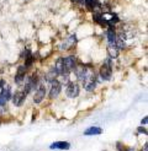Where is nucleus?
I'll return each instance as SVG.
<instances>
[{"label": "nucleus", "mask_w": 148, "mask_h": 151, "mask_svg": "<svg viewBox=\"0 0 148 151\" xmlns=\"http://www.w3.org/2000/svg\"><path fill=\"white\" fill-rule=\"evenodd\" d=\"M111 76H112V63H111V59H106L100 68V78L104 81H109Z\"/></svg>", "instance_id": "1"}, {"label": "nucleus", "mask_w": 148, "mask_h": 151, "mask_svg": "<svg viewBox=\"0 0 148 151\" xmlns=\"http://www.w3.org/2000/svg\"><path fill=\"white\" fill-rule=\"evenodd\" d=\"M30 93V91L27 88L25 87H22L21 90H17L16 92H15V95L12 96V103L14 106H16V107H21L22 104H24L25 100H26V97L27 95Z\"/></svg>", "instance_id": "2"}, {"label": "nucleus", "mask_w": 148, "mask_h": 151, "mask_svg": "<svg viewBox=\"0 0 148 151\" xmlns=\"http://www.w3.org/2000/svg\"><path fill=\"white\" fill-rule=\"evenodd\" d=\"M62 63H63V68H64V73L69 74V71L74 70L77 68V59L75 57H67V58H62Z\"/></svg>", "instance_id": "3"}, {"label": "nucleus", "mask_w": 148, "mask_h": 151, "mask_svg": "<svg viewBox=\"0 0 148 151\" xmlns=\"http://www.w3.org/2000/svg\"><path fill=\"white\" fill-rule=\"evenodd\" d=\"M62 91V82L58 80H53L51 81V90H49V97L51 99H56V97L59 96Z\"/></svg>", "instance_id": "4"}, {"label": "nucleus", "mask_w": 148, "mask_h": 151, "mask_svg": "<svg viewBox=\"0 0 148 151\" xmlns=\"http://www.w3.org/2000/svg\"><path fill=\"white\" fill-rule=\"evenodd\" d=\"M65 95L69 99H77L79 96V86L75 82H69L68 86L65 88Z\"/></svg>", "instance_id": "5"}, {"label": "nucleus", "mask_w": 148, "mask_h": 151, "mask_svg": "<svg viewBox=\"0 0 148 151\" xmlns=\"http://www.w3.org/2000/svg\"><path fill=\"white\" fill-rule=\"evenodd\" d=\"M11 99V87L10 86H4L0 90V107L5 106V103Z\"/></svg>", "instance_id": "6"}, {"label": "nucleus", "mask_w": 148, "mask_h": 151, "mask_svg": "<svg viewBox=\"0 0 148 151\" xmlns=\"http://www.w3.org/2000/svg\"><path fill=\"white\" fill-rule=\"evenodd\" d=\"M46 96V86L44 85H41L36 88V92H35V96H33V101L35 103H41L42 100L44 99Z\"/></svg>", "instance_id": "7"}, {"label": "nucleus", "mask_w": 148, "mask_h": 151, "mask_svg": "<svg viewBox=\"0 0 148 151\" xmlns=\"http://www.w3.org/2000/svg\"><path fill=\"white\" fill-rule=\"evenodd\" d=\"M25 76H26V68L24 65H21L17 68V73L15 75V82L17 85H21L25 81Z\"/></svg>", "instance_id": "8"}, {"label": "nucleus", "mask_w": 148, "mask_h": 151, "mask_svg": "<svg viewBox=\"0 0 148 151\" xmlns=\"http://www.w3.org/2000/svg\"><path fill=\"white\" fill-rule=\"evenodd\" d=\"M49 149L51 150H69L70 144L68 141H56L49 145Z\"/></svg>", "instance_id": "9"}, {"label": "nucleus", "mask_w": 148, "mask_h": 151, "mask_svg": "<svg viewBox=\"0 0 148 151\" xmlns=\"http://www.w3.org/2000/svg\"><path fill=\"white\" fill-rule=\"evenodd\" d=\"M83 3L89 11H94L95 9H100L101 7V3L99 0H83Z\"/></svg>", "instance_id": "10"}, {"label": "nucleus", "mask_w": 148, "mask_h": 151, "mask_svg": "<svg viewBox=\"0 0 148 151\" xmlns=\"http://www.w3.org/2000/svg\"><path fill=\"white\" fill-rule=\"evenodd\" d=\"M106 37H107V41H109V46H115V44H116V40H117V36H116L114 26H110L109 27Z\"/></svg>", "instance_id": "11"}, {"label": "nucleus", "mask_w": 148, "mask_h": 151, "mask_svg": "<svg viewBox=\"0 0 148 151\" xmlns=\"http://www.w3.org/2000/svg\"><path fill=\"white\" fill-rule=\"evenodd\" d=\"M102 133V129L99 127H90L88 128V129L84 132V135H86V137H90V135H99Z\"/></svg>", "instance_id": "12"}, {"label": "nucleus", "mask_w": 148, "mask_h": 151, "mask_svg": "<svg viewBox=\"0 0 148 151\" xmlns=\"http://www.w3.org/2000/svg\"><path fill=\"white\" fill-rule=\"evenodd\" d=\"M75 43H77V37H75V35H72L69 38H68V41H67L65 43H63L62 46H61V49H68L69 47L74 46Z\"/></svg>", "instance_id": "13"}, {"label": "nucleus", "mask_w": 148, "mask_h": 151, "mask_svg": "<svg viewBox=\"0 0 148 151\" xmlns=\"http://www.w3.org/2000/svg\"><path fill=\"white\" fill-rule=\"evenodd\" d=\"M107 52H109V54H110L111 58H117L120 49H118L116 46H109L107 47Z\"/></svg>", "instance_id": "14"}, {"label": "nucleus", "mask_w": 148, "mask_h": 151, "mask_svg": "<svg viewBox=\"0 0 148 151\" xmlns=\"http://www.w3.org/2000/svg\"><path fill=\"white\" fill-rule=\"evenodd\" d=\"M102 19H104V14L102 12H94L93 14V20L96 22V24L100 25V22H101Z\"/></svg>", "instance_id": "15"}, {"label": "nucleus", "mask_w": 148, "mask_h": 151, "mask_svg": "<svg viewBox=\"0 0 148 151\" xmlns=\"http://www.w3.org/2000/svg\"><path fill=\"white\" fill-rule=\"evenodd\" d=\"M32 63H33V55L30 54L27 58H25V65H24V66L27 69V68H30V66L32 65Z\"/></svg>", "instance_id": "16"}, {"label": "nucleus", "mask_w": 148, "mask_h": 151, "mask_svg": "<svg viewBox=\"0 0 148 151\" xmlns=\"http://www.w3.org/2000/svg\"><path fill=\"white\" fill-rule=\"evenodd\" d=\"M30 54H32V53H31V50H30V49H25V50H22V53H21V58H27Z\"/></svg>", "instance_id": "17"}, {"label": "nucleus", "mask_w": 148, "mask_h": 151, "mask_svg": "<svg viewBox=\"0 0 148 151\" xmlns=\"http://www.w3.org/2000/svg\"><path fill=\"white\" fill-rule=\"evenodd\" d=\"M137 130H138V133H142V134H146L147 135V129H146V128L139 127V128H137Z\"/></svg>", "instance_id": "18"}, {"label": "nucleus", "mask_w": 148, "mask_h": 151, "mask_svg": "<svg viewBox=\"0 0 148 151\" xmlns=\"http://www.w3.org/2000/svg\"><path fill=\"white\" fill-rule=\"evenodd\" d=\"M4 86H5V81L4 80H0V90H1Z\"/></svg>", "instance_id": "19"}, {"label": "nucleus", "mask_w": 148, "mask_h": 151, "mask_svg": "<svg viewBox=\"0 0 148 151\" xmlns=\"http://www.w3.org/2000/svg\"><path fill=\"white\" fill-rule=\"evenodd\" d=\"M72 3H78V4H83V0H70Z\"/></svg>", "instance_id": "20"}, {"label": "nucleus", "mask_w": 148, "mask_h": 151, "mask_svg": "<svg viewBox=\"0 0 148 151\" xmlns=\"http://www.w3.org/2000/svg\"><path fill=\"white\" fill-rule=\"evenodd\" d=\"M147 120H148V117L146 116V117L142 119V124H147Z\"/></svg>", "instance_id": "21"}, {"label": "nucleus", "mask_w": 148, "mask_h": 151, "mask_svg": "<svg viewBox=\"0 0 148 151\" xmlns=\"http://www.w3.org/2000/svg\"><path fill=\"white\" fill-rule=\"evenodd\" d=\"M121 151H131V150H126V149H122Z\"/></svg>", "instance_id": "22"}, {"label": "nucleus", "mask_w": 148, "mask_h": 151, "mask_svg": "<svg viewBox=\"0 0 148 151\" xmlns=\"http://www.w3.org/2000/svg\"><path fill=\"white\" fill-rule=\"evenodd\" d=\"M144 151H147V145H146V146H144Z\"/></svg>", "instance_id": "23"}]
</instances>
